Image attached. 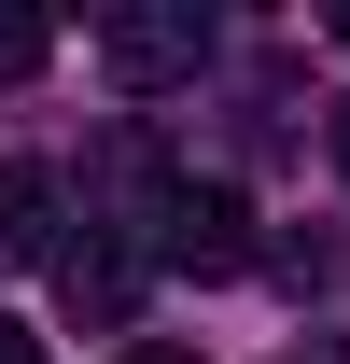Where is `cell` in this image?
<instances>
[{
  "mask_svg": "<svg viewBox=\"0 0 350 364\" xmlns=\"http://www.w3.org/2000/svg\"><path fill=\"white\" fill-rule=\"evenodd\" d=\"M98 70H112L127 98L196 85V70H211V14H196V0H140V14H98Z\"/></svg>",
  "mask_w": 350,
  "mask_h": 364,
  "instance_id": "obj_1",
  "label": "cell"
},
{
  "mask_svg": "<svg viewBox=\"0 0 350 364\" xmlns=\"http://www.w3.org/2000/svg\"><path fill=\"white\" fill-rule=\"evenodd\" d=\"M154 267H182V280H238L253 267L238 182H169V196H154Z\"/></svg>",
  "mask_w": 350,
  "mask_h": 364,
  "instance_id": "obj_2",
  "label": "cell"
},
{
  "mask_svg": "<svg viewBox=\"0 0 350 364\" xmlns=\"http://www.w3.org/2000/svg\"><path fill=\"white\" fill-rule=\"evenodd\" d=\"M140 280H154V238H140V225H85V238H56V294H70V322H127Z\"/></svg>",
  "mask_w": 350,
  "mask_h": 364,
  "instance_id": "obj_3",
  "label": "cell"
},
{
  "mask_svg": "<svg viewBox=\"0 0 350 364\" xmlns=\"http://www.w3.org/2000/svg\"><path fill=\"white\" fill-rule=\"evenodd\" d=\"M56 210H70V196H56V168H28V154H14V168H0V267H56Z\"/></svg>",
  "mask_w": 350,
  "mask_h": 364,
  "instance_id": "obj_4",
  "label": "cell"
},
{
  "mask_svg": "<svg viewBox=\"0 0 350 364\" xmlns=\"http://www.w3.org/2000/svg\"><path fill=\"white\" fill-rule=\"evenodd\" d=\"M43 56H56V28H43V14H14V0H0V85H28Z\"/></svg>",
  "mask_w": 350,
  "mask_h": 364,
  "instance_id": "obj_5",
  "label": "cell"
},
{
  "mask_svg": "<svg viewBox=\"0 0 350 364\" xmlns=\"http://www.w3.org/2000/svg\"><path fill=\"white\" fill-rule=\"evenodd\" d=\"M127 364H211V350H182V336H140V350Z\"/></svg>",
  "mask_w": 350,
  "mask_h": 364,
  "instance_id": "obj_6",
  "label": "cell"
},
{
  "mask_svg": "<svg viewBox=\"0 0 350 364\" xmlns=\"http://www.w3.org/2000/svg\"><path fill=\"white\" fill-rule=\"evenodd\" d=\"M0 364H43V336H28V322H0Z\"/></svg>",
  "mask_w": 350,
  "mask_h": 364,
  "instance_id": "obj_7",
  "label": "cell"
},
{
  "mask_svg": "<svg viewBox=\"0 0 350 364\" xmlns=\"http://www.w3.org/2000/svg\"><path fill=\"white\" fill-rule=\"evenodd\" d=\"M322 154H336V182H350V98H336V127H322Z\"/></svg>",
  "mask_w": 350,
  "mask_h": 364,
  "instance_id": "obj_8",
  "label": "cell"
},
{
  "mask_svg": "<svg viewBox=\"0 0 350 364\" xmlns=\"http://www.w3.org/2000/svg\"><path fill=\"white\" fill-rule=\"evenodd\" d=\"M322 43H336V56H350V0H336V14H322Z\"/></svg>",
  "mask_w": 350,
  "mask_h": 364,
  "instance_id": "obj_9",
  "label": "cell"
}]
</instances>
